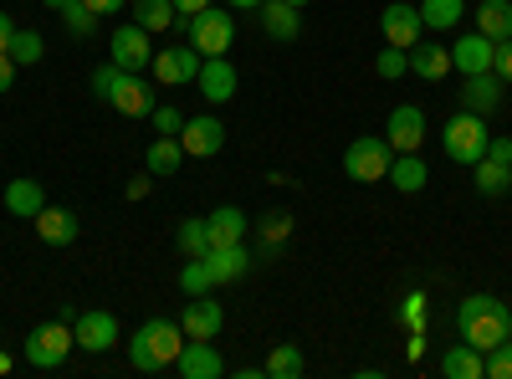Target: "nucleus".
<instances>
[{
	"instance_id": "47",
	"label": "nucleus",
	"mask_w": 512,
	"mask_h": 379,
	"mask_svg": "<svg viewBox=\"0 0 512 379\" xmlns=\"http://www.w3.org/2000/svg\"><path fill=\"white\" fill-rule=\"evenodd\" d=\"M487 154H492V159H507V164H512V139H487Z\"/></svg>"
},
{
	"instance_id": "38",
	"label": "nucleus",
	"mask_w": 512,
	"mask_h": 379,
	"mask_svg": "<svg viewBox=\"0 0 512 379\" xmlns=\"http://www.w3.org/2000/svg\"><path fill=\"white\" fill-rule=\"evenodd\" d=\"M425 318H431V298L415 287V292H405V303H400V323L415 333V328H425Z\"/></svg>"
},
{
	"instance_id": "8",
	"label": "nucleus",
	"mask_w": 512,
	"mask_h": 379,
	"mask_svg": "<svg viewBox=\"0 0 512 379\" xmlns=\"http://www.w3.org/2000/svg\"><path fill=\"white\" fill-rule=\"evenodd\" d=\"M108 62L123 67V72H144V67L154 62V41H149V31H144L139 21L118 26L113 41H108Z\"/></svg>"
},
{
	"instance_id": "2",
	"label": "nucleus",
	"mask_w": 512,
	"mask_h": 379,
	"mask_svg": "<svg viewBox=\"0 0 512 379\" xmlns=\"http://www.w3.org/2000/svg\"><path fill=\"white\" fill-rule=\"evenodd\" d=\"M456 328L472 349L492 354L502 339H512V308L502 298H492V292H472V298H461V308H456Z\"/></svg>"
},
{
	"instance_id": "9",
	"label": "nucleus",
	"mask_w": 512,
	"mask_h": 379,
	"mask_svg": "<svg viewBox=\"0 0 512 379\" xmlns=\"http://www.w3.org/2000/svg\"><path fill=\"white\" fill-rule=\"evenodd\" d=\"M200 62H205V57L190 47V41H180V47L154 52L149 72H154V82H164V88H185V82H195V77H200Z\"/></svg>"
},
{
	"instance_id": "5",
	"label": "nucleus",
	"mask_w": 512,
	"mask_h": 379,
	"mask_svg": "<svg viewBox=\"0 0 512 379\" xmlns=\"http://www.w3.org/2000/svg\"><path fill=\"white\" fill-rule=\"evenodd\" d=\"M487 118L482 113H472V108H461V113H451L446 123H441V149H446V159L451 164H461V170H472V164L487 154Z\"/></svg>"
},
{
	"instance_id": "50",
	"label": "nucleus",
	"mask_w": 512,
	"mask_h": 379,
	"mask_svg": "<svg viewBox=\"0 0 512 379\" xmlns=\"http://www.w3.org/2000/svg\"><path fill=\"white\" fill-rule=\"evenodd\" d=\"M226 6H231V11H256L262 0H226Z\"/></svg>"
},
{
	"instance_id": "29",
	"label": "nucleus",
	"mask_w": 512,
	"mask_h": 379,
	"mask_svg": "<svg viewBox=\"0 0 512 379\" xmlns=\"http://www.w3.org/2000/svg\"><path fill=\"white\" fill-rule=\"evenodd\" d=\"M472 180H477V195L497 200V195H507V190H512V164H507V159L482 154V159L472 164Z\"/></svg>"
},
{
	"instance_id": "39",
	"label": "nucleus",
	"mask_w": 512,
	"mask_h": 379,
	"mask_svg": "<svg viewBox=\"0 0 512 379\" xmlns=\"http://www.w3.org/2000/svg\"><path fill=\"white\" fill-rule=\"evenodd\" d=\"M62 21H67L72 36H93V26H98V16L88 11V0H67V6H62Z\"/></svg>"
},
{
	"instance_id": "6",
	"label": "nucleus",
	"mask_w": 512,
	"mask_h": 379,
	"mask_svg": "<svg viewBox=\"0 0 512 379\" xmlns=\"http://www.w3.org/2000/svg\"><path fill=\"white\" fill-rule=\"evenodd\" d=\"M175 26H185V41L200 52V57H226L231 41H236V16L205 6L195 16H175Z\"/></svg>"
},
{
	"instance_id": "42",
	"label": "nucleus",
	"mask_w": 512,
	"mask_h": 379,
	"mask_svg": "<svg viewBox=\"0 0 512 379\" xmlns=\"http://www.w3.org/2000/svg\"><path fill=\"white\" fill-rule=\"evenodd\" d=\"M492 72H497L502 82H512V36L492 47Z\"/></svg>"
},
{
	"instance_id": "30",
	"label": "nucleus",
	"mask_w": 512,
	"mask_h": 379,
	"mask_svg": "<svg viewBox=\"0 0 512 379\" xmlns=\"http://www.w3.org/2000/svg\"><path fill=\"white\" fill-rule=\"evenodd\" d=\"M477 31L487 41H507L512 36V0H482L477 6Z\"/></svg>"
},
{
	"instance_id": "37",
	"label": "nucleus",
	"mask_w": 512,
	"mask_h": 379,
	"mask_svg": "<svg viewBox=\"0 0 512 379\" xmlns=\"http://www.w3.org/2000/svg\"><path fill=\"white\" fill-rule=\"evenodd\" d=\"M374 72H379L384 82L405 77V72H410V52H405V47H390V41H384V47H379V57H374Z\"/></svg>"
},
{
	"instance_id": "35",
	"label": "nucleus",
	"mask_w": 512,
	"mask_h": 379,
	"mask_svg": "<svg viewBox=\"0 0 512 379\" xmlns=\"http://www.w3.org/2000/svg\"><path fill=\"white\" fill-rule=\"evenodd\" d=\"M262 369H267V379H297V374H303V349H297V344H277Z\"/></svg>"
},
{
	"instance_id": "7",
	"label": "nucleus",
	"mask_w": 512,
	"mask_h": 379,
	"mask_svg": "<svg viewBox=\"0 0 512 379\" xmlns=\"http://www.w3.org/2000/svg\"><path fill=\"white\" fill-rule=\"evenodd\" d=\"M390 159H395L390 139H354L344 149V175L354 185H379V180H390Z\"/></svg>"
},
{
	"instance_id": "53",
	"label": "nucleus",
	"mask_w": 512,
	"mask_h": 379,
	"mask_svg": "<svg viewBox=\"0 0 512 379\" xmlns=\"http://www.w3.org/2000/svg\"><path fill=\"white\" fill-rule=\"evenodd\" d=\"M287 6H297V11H303V6H313V0H287Z\"/></svg>"
},
{
	"instance_id": "36",
	"label": "nucleus",
	"mask_w": 512,
	"mask_h": 379,
	"mask_svg": "<svg viewBox=\"0 0 512 379\" xmlns=\"http://www.w3.org/2000/svg\"><path fill=\"white\" fill-rule=\"evenodd\" d=\"M11 57H16V67H36L41 57H47V41H41V31H16V36H11Z\"/></svg>"
},
{
	"instance_id": "26",
	"label": "nucleus",
	"mask_w": 512,
	"mask_h": 379,
	"mask_svg": "<svg viewBox=\"0 0 512 379\" xmlns=\"http://www.w3.org/2000/svg\"><path fill=\"white\" fill-rule=\"evenodd\" d=\"M390 185H395L400 195H420L425 185H431V170H425L420 149H410V154H395V159H390Z\"/></svg>"
},
{
	"instance_id": "31",
	"label": "nucleus",
	"mask_w": 512,
	"mask_h": 379,
	"mask_svg": "<svg viewBox=\"0 0 512 379\" xmlns=\"http://www.w3.org/2000/svg\"><path fill=\"white\" fill-rule=\"evenodd\" d=\"M466 16V0H420V26L425 31H456Z\"/></svg>"
},
{
	"instance_id": "10",
	"label": "nucleus",
	"mask_w": 512,
	"mask_h": 379,
	"mask_svg": "<svg viewBox=\"0 0 512 379\" xmlns=\"http://www.w3.org/2000/svg\"><path fill=\"white\" fill-rule=\"evenodd\" d=\"M72 339L82 354H108L118 344V318L103 313V308H88V313H72Z\"/></svg>"
},
{
	"instance_id": "20",
	"label": "nucleus",
	"mask_w": 512,
	"mask_h": 379,
	"mask_svg": "<svg viewBox=\"0 0 512 379\" xmlns=\"http://www.w3.org/2000/svg\"><path fill=\"white\" fill-rule=\"evenodd\" d=\"M256 262H272L282 241L292 236V210H267V216H256Z\"/></svg>"
},
{
	"instance_id": "15",
	"label": "nucleus",
	"mask_w": 512,
	"mask_h": 379,
	"mask_svg": "<svg viewBox=\"0 0 512 379\" xmlns=\"http://www.w3.org/2000/svg\"><path fill=\"white\" fill-rule=\"evenodd\" d=\"M205 267H210V277H216V287H226V282H241V277L256 267V251H251L246 241H236V246H210V251H205Z\"/></svg>"
},
{
	"instance_id": "28",
	"label": "nucleus",
	"mask_w": 512,
	"mask_h": 379,
	"mask_svg": "<svg viewBox=\"0 0 512 379\" xmlns=\"http://www.w3.org/2000/svg\"><path fill=\"white\" fill-rule=\"evenodd\" d=\"M41 205H47V190H41V180H11L6 185V210L16 221H36Z\"/></svg>"
},
{
	"instance_id": "21",
	"label": "nucleus",
	"mask_w": 512,
	"mask_h": 379,
	"mask_svg": "<svg viewBox=\"0 0 512 379\" xmlns=\"http://www.w3.org/2000/svg\"><path fill=\"white\" fill-rule=\"evenodd\" d=\"M205 231H210V246H236L251 236V216L241 205H216V216H205Z\"/></svg>"
},
{
	"instance_id": "49",
	"label": "nucleus",
	"mask_w": 512,
	"mask_h": 379,
	"mask_svg": "<svg viewBox=\"0 0 512 379\" xmlns=\"http://www.w3.org/2000/svg\"><path fill=\"white\" fill-rule=\"evenodd\" d=\"M205 6H216V0H175L180 16H195V11H205Z\"/></svg>"
},
{
	"instance_id": "22",
	"label": "nucleus",
	"mask_w": 512,
	"mask_h": 379,
	"mask_svg": "<svg viewBox=\"0 0 512 379\" xmlns=\"http://www.w3.org/2000/svg\"><path fill=\"white\" fill-rule=\"evenodd\" d=\"M256 21H262V31L272 41H297L303 36V16H297V6H287V0H262V6H256Z\"/></svg>"
},
{
	"instance_id": "17",
	"label": "nucleus",
	"mask_w": 512,
	"mask_h": 379,
	"mask_svg": "<svg viewBox=\"0 0 512 379\" xmlns=\"http://www.w3.org/2000/svg\"><path fill=\"white\" fill-rule=\"evenodd\" d=\"M195 82H200V93H205V103H210V108L231 103V98H236V88H241V77H236V67H231L226 57H205Z\"/></svg>"
},
{
	"instance_id": "13",
	"label": "nucleus",
	"mask_w": 512,
	"mask_h": 379,
	"mask_svg": "<svg viewBox=\"0 0 512 379\" xmlns=\"http://www.w3.org/2000/svg\"><path fill=\"white\" fill-rule=\"evenodd\" d=\"M425 134H431V123H425V113H420L415 103H400V108L390 113V123H384V139H390V149H395V154L420 149V144H425Z\"/></svg>"
},
{
	"instance_id": "25",
	"label": "nucleus",
	"mask_w": 512,
	"mask_h": 379,
	"mask_svg": "<svg viewBox=\"0 0 512 379\" xmlns=\"http://www.w3.org/2000/svg\"><path fill=\"white\" fill-rule=\"evenodd\" d=\"M441 374H446V379H487V354L461 339V344H451V349L441 354Z\"/></svg>"
},
{
	"instance_id": "43",
	"label": "nucleus",
	"mask_w": 512,
	"mask_h": 379,
	"mask_svg": "<svg viewBox=\"0 0 512 379\" xmlns=\"http://www.w3.org/2000/svg\"><path fill=\"white\" fill-rule=\"evenodd\" d=\"M16 72H21V67H16V57H11V52H0V98L11 93V82H16Z\"/></svg>"
},
{
	"instance_id": "27",
	"label": "nucleus",
	"mask_w": 512,
	"mask_h": 379,
	"mask_svg": "<svg viewBox=\"0 0 512 379\" xmlns=\"http://www.w3.org/2000/svg\"><path fill=\"white\" fill-rule=\"evenodd\" d=\"M185 164V144L180 139H169V134H159L149 149H144V170L154 175V180H169Z\"/></svg>"
},
{
	"instance_id": "4",
	"label": "nucleus",
	"mask_w": 512,
	"mask_h": 379,
	"mask_svg": "<svg viewBox=\"0 0 512 379\" xmlns=\"http://www.w3.org/2000/svg\"><path fill=\"white\" fill-rule=\"evenodd\" d=\"M72 313H77V308H62L52 323H36V328L26 333L21 354H26L31 369H62V364H67V354L77 349V339H72Z\"/></svg>"
},
{
	"instance_id": "14",
	"label": "nucleus",
	"mask_w": 512,
	"mask_h": 379,
	"mask_svg": "<svg viewBox=\"0 0 512 379\" xmlns=\"http://www.w3.org/2000/svg\"><path fill=\"white\" fill-rule=\"evenodd\" d=\"M175 374H180V379H221L226 364H221L216 339H185V349H180V359H175Z\"/></svg>"
},
{
	"instance_id": "32",
	"label": "nucleus",
	"mask_w": 512,
	"mask_h": 379,
	"mask_svg": "<svg viewBox=\"0 0 512 379\" xmlns=\"http://www.w3.org/2000/svg\"><path fill=\"white\" fill-rule=\"evenodd\" d=\"M175 0H134V21L154 36V31H169V26H175Z\"/></svg>"
},
{
	"instance_id": "51",
	"label": "nucleus",
	"mask_w": 512,
	"mask_h": 379,
	"mask_svg": "<svg viewBox=\"0 0 512 379\" xmlns=\"http://www.w3.org/2000/svg\"><path fill=\"white\" fill-rule=\"evenodd\" d=\"M11 364H16V359H11L6 349H0V374H11Z\"/></svg>"
},
{
	"instance_id": "19",
	"label": "nucleus",
	"mask_w": 512,
	"mask_h": 379,
	"mask_svg": "<svg viewBox=\"0 0 512 379\" xmlns=\"http://www.w3.org/2000/svg\"><path fill=\"white\" fill-rule=\"evenodd\" d=\"M502 88L507 82L497 72H477V77H461V108H472V113H497L502 108Z\"/></svg>"
},
{
	"instance_id": "45",
	"label": "nucleus",
	"mask_w": 512,
	"mask_h": 379,
	"mask_svg": "<svg viewBox=\"0 0 512 379\" xmlns=\"http://www.w3.org/2000/svg\"><path fill=\"white\" fill-rule=\"evenodd\" d=\"M123 6H128V0H88V11H93V16H118Z\"/></svg>"
},
{
	"instance_id": "24",
	"label": "nucleus",
	"mask_w": 512,
	"mask_h": 379,
	"mask_svg": "<svg viewBox=\"0 0 512 379\" xmlns=\"http://www.w3.org/2000/svg\"><path fill=\"white\" fill-rule=\"evenodd\" d=\"M410 72L420 82L451 77V47H441V41H415V47H410Z\"/></svg>"
},
{
	"instance_id": "40",
	"label": "nucleus",
	"mask_w": 512,
	"mask_h": 379,
	"mask_svg": "<svg viewBox=\"0 0 512 379\" xmlns=\"http://www.w3.org/2000/svg\"><path fill=\"white\" fill-rule=\"evenodd\" d=\"M149 123H154V134H169V139H180V129H185V113H180L175 103H154Z\"/></svg>"
},
{
	"instance_id": "48",
	"label": "nucleus",
	"mask_w": 512,
	"mask_h": 379,
	"mask_svg": "<svg viewBox=\"0 0 512 379\" xmlns=\"http://www.w3.org/2000/svg\"><path fill=\"white\" fill-rule=\"evenodd\" d=\"M11 36H16V26H11L6 11H0V52H11Z\"/></svg>"
},
{
	"instance_id": "18",
	"label": "nucleus",
	"mask_w": 512,
	"mask_h": 379,
	"mask_svg": "<svg viewBox=\"0 0 512 379\" xmlns=\"http://www.w3.org/2000/svg\"><path fill=\"white\" fill-rule=\"evenodd\" d=\"M492 47H497V41H487L482 31H466L456 47H451V72H461V77L492 72Z\"/></svg>"
},
{
	"instance_id": "11",
	"label": "nucleus",
	"mask_w": 512,
	"mask_h": 379,
	"mask_svg": "<svg viewBox=\"0 0 512 379\" xmlns=\"http://www.w3.org/2000/svg\"><path fill=\"white\" fill-rule=\"evenodd\" d=\"M180 144H185V154H195V159L221 154V149H226V123H221L216 113H195V118H185Z\"/></svg>"
},
{
	"instance_id": "34",
	"label": "nucleus",
	"mask_w": 512,
	"mask_h": 379,
	"mask_svg": "<svg viewBox=\"0 0 512 379\" xmlns=\"http://www.w3.org/2000/svg\"><path fill=\"white\" fill-rule=\"evenodd\" d=\"M180 292H185V298H205V292H216V277H210L205 257H185V267H180Z\"/></svg>"
},
{
	"instance_id": "16",
	"label": "nucleus",
	"mask_w": 512,
	"mask_h": 379,
	"mask_svg": "<svg viewBox=\"0 0 512 379\" xmlns=\"http://www.w3.org/2000/svg\"><path fill=\"white\" fill-rule=\"evenodd\" d=\"M180 328H185V339H216V333L226 328V308L210 298H190L185 308H180Z\"/></svg>"
},
{
	"instance_id": "41",
	"label": "nucleus",
	"mask_w": 512,
	"mask_h": 379,
	"mask_svg": "<svg viewBox=\"0 0 512 379\" xmlns=\"http://www.w3.org/2000/svg\"><path fill=\"white\" fill-rule=\"evenodd\" d=\"M487 379H512V339H502V344L487 354Z\"/></svg>"
},
{
	"instance_id": "52",
	"label": "nucleus",
	"mask_w": 512,
	"mask_h": 379,
	"mask_svg": "<svg viewBox=\"0 0 512 379\" xmlns=\"http://www.w3.org/2000/svg\"><path fill=\"white\" fill-rule=\"evenodd\" d=\"M41 6H47V11H62V6H67V0H41Z\"/></svg>"
},
{
	"instance_id": "1",
	"label": "nucleus",
	"mask_w": 512,
	"mask_h": 379,
	"mask_svg": "<svg viewBox=\"0 0 512 379\" xmlns=\"http://www.w3.org/2000/svg\"><path fill=\"white\" fill-rule=\"evenodd\" d=\"M123 349L139 374H164V369H175V359L185 349V328H180V318H149L134 328V339Z\"/></svg>"
},
{
	"instance_id": "33",
	"label": "nucleus",
	"mask_w": 512,
	"mask_h": 379,
	"mask_svg": "<svg viewBox=\"0 0 512 379\" xmlns=\"http://www.w3.org/2000/svg\"><path fill=\"white\" fill-rule=\"evenodd\" d=\"M175 246L185 251V257H205L210 251V231H205V216H185L175 226Z\"/></svg>"
},
{
	"instance_id": "12",
	"label": "nucleus",
	"mask_w": 512,
	"mask_h": 379,
	"mask_svg": "<svg viewBox=\"0 0 512 379\" xmlns=\"http://www.w3.org/2000/svg\"><path fill=\"white\" fill-rule=\"evenodd\" d=\"M379 31H384V41H390V47H415L420 41V6H410V0H390V6L379 11Z\"/></svg>"
},
{
	"instance_id": "46",
	"label": "nucleus",
	"mask_w": 512,
	"mask_h": 379,
	"mask_svg": "<svg viewBox=\"0 0 512 379\" xmlns=\"http://www.w3.org/2000/svg\"><path fill=\"white\" fill-rule=\"evenodd\" d=\"M405 354H410V364H420V354H425V328H415V333H410V344H405Z\"/></svg>"
},
{
	"instance_id": "3",
	"label": "nucleus",
	"mask_w": 512,
	"mask_h": 379,
	"mask_svg": "<svg viewBox=\"0 0 512 379\" xmlns=\"http://www.w3.org/2000/svg\"><path fill=\"white\" fill-rule=\"evenodd\" d=\"M93 93H98L108 108H118L123 118H149V113H154V82H144L139 72H123V67H113V62L93 67Z\"/></svg>"
},
{
	"instance_id": "44",
	"label": "nucleus",
	"mask_w": 512,
	"mask_h": 379,
	"mask_svg": "<svg viewBox=\"0 0 512 379\" xmlns=\"http://www.w3.org/2000/svg\"><path fill=\"white\" fill-rule=\"evenodd\" d=\"M149 190H154V180H149V175H139V180H128V185H123V195H128V200H144Z\"/></svg>"
},
{
	"instance_id": "23",
	"label": "nucleus",
	"mask_w": 512,
	"mask_h": 379,
	"mask_svg": "<svg viewBox=\"0 0 512 379\" xmlns=\"http://www.w3.org/2000/svg\"><path fill=\"white\" fill-rule=\"evenodd\" d=\"M82 231V221L72 216L67 205H41V216H36V236L47 241V246H72Z\"/></svg>"
}]
</instances>
